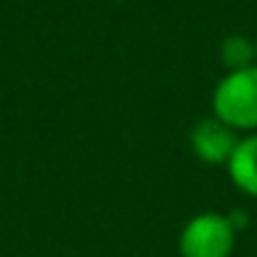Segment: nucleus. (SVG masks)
Masks as SVG:
<instances>
[{
    "instance_id": "nucleus-6",
    "label": "nucleus",
    "mask_w": 257,
    "mask_h": 257,
    "mask_svg": "<svg viewBox=\"0 0 257 257\" xmlns=\"http://www.w3.org/2000/svg\"><path fill=\"white\" fill-rule=\"evenodd\" d=\"M254 53H257V38H254Z\"/></svg>"
},
{
    "instance_id": "nucleus-3",
    "label": "nucleus",
    "mask_w": 257,
    "mask_h": 257,
    "mask_svg": "<svg viewBox=\"0 0 257 257\" xmlns=\"http://www.w3.org/2000/svg\"><path fill=\"white\" fill-rule=\"evenodd\" d=\"M239 132L219 121L214 113L199 118L189 132V147L202 164L209 167H227L232 152L239 144Z\"/></svg>"
},
{
    "instance_id": "nucleus-2",
    "label": "nucleus",
    "mask_w": 257,
    "mask_h": 257,
    "mask_svg": "<svg viewBox=\"0 0 257 257\" xmlns=\"http://www.w3.org/2000/svg\"><path fill=\"white\" fill-rule=\"evenodd\" d=\"M237 242V229L227 214L199 212L194 214L179 234L182 257H229Z\"/></svg>"
},
{
    "instance_id": "nucleus-1",
    "label": "nucleus",
    "mask_w": 257,
    "mask_h": 257,
    "mask_svg": "<svg viewBox=\"0 0 257 257\" xmlns=\"http://www.w3.org/2000/svg\"><path fill=\"white\" fill-rule=\"evenodd\" d=\"M212 113L234 132H257V66L229 71L214 86Z\"/></svg>"
},
{
    "instance_id": "nucleus-4",
    "label": "nucleus",
    "mask_w": 257,
    "mask_h": 257,
    "mask_svg": "<svg viewBox=\"0 0 257 257\" xmlns=\"http://www.w3.org/2000/svg\"><path fill=\"white\" fill-rule=\"evenodd\" d=\"M227 174L239 192L257 199V132L239 139L227 162Z\"/></svg>"
},
{
    "instance_id": "nucleus-5",
    "label": "nucleus",
    "mask_w": 257,
    "mask_h": 257,
    "mask_svg": "<svg viewBox=\"0 0 257 257\" xmlns=\"http://www.w3.org/2000/svg\"><path fill=\"white\" fill-rule=\"evenodd\" d=\"M219 58L229 71H242L249 66H257V53H254V41L247 36H227L219 46Z\"/></svg>"
}]
</instances>
